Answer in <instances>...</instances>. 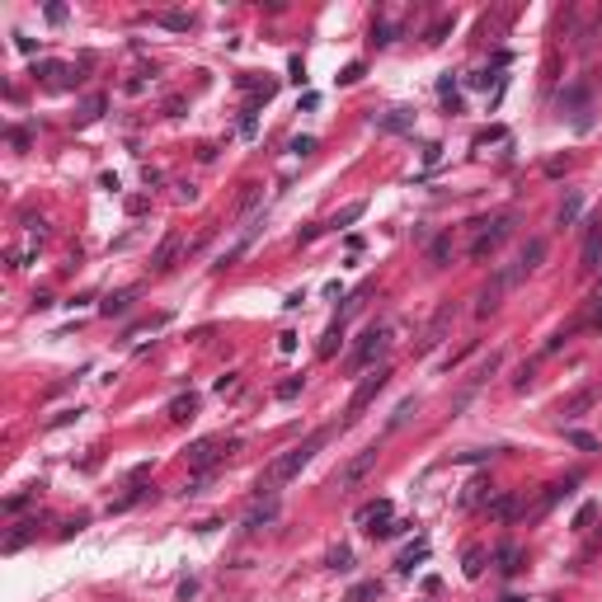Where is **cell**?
Segmentation results:
<instances>
[{"label":"cell","instance_id":"cell-30","mask_svg":"<svg viewBox=\"0 0 602 602\" xmlns=\"http://www.w3.org/2000/svg\"><path fill=\"white\" fill-rule=\"evenodd\" d=\"M409 414H414V400H400V409L391 414V428H400V424H409Z\"/></svg>","mask_w":602,"mask_h":602},{"label":"cell","instance_id":"cell-7","mask_svg":"<svg viewBox=\"0 0 602 602\" xmlns=\"http://www.w3.org/2000/svg\"><path fill=\"white\" fill-rule=\"evenodd\" d=\"M452 311H457V306H452V301H447L443 311L433 315V325H428V334H424L419 339V353H428V348H438V343H443V329L452 325Z\"/></svg>","mask_w":602,"mask_h":602},{"label":"cell","instance_id":"cell-13","mask_svg":"<svg viewBox=\"0 0 602 602\" xmlns=\"http://www.w3.org/2000/svg\"><path fill=\"white\" fill-rule=\"evenodd\" d=\"M198 414V395L188 391V395H174L170 400V419H193Z\"/></svg>","mask_w":602,"mask_h":602},{"label":"cell","instance_id":"cell-12","mask_svg":"<svg viewBox=\"0 0 602 602\" xmlns=\"http://www.w3.org/2000/svg\"><path fill=\"white\" fill-rule=\"evenodd\" d=\"M381 127L386 132H409L414 127V113H409V108H391V113H386V118H377Z\"/></svg>","mask_w":602,"mask_h":602},{"label":"cell","instance_id":"cell-20","mask_svg":"<svg viewBox=\"0 0 602 602\" xmlns=\"http://www.w3.org/2000/svg\"><path fill=\"white\" fill-rule=\"evenodd\" d=\"M339 343H343V320H339V325H329V334L320 339V358H334V348H339Z\"/></svg>","mask_w":602,"mask_h":602},{"label":"cell","instance_id":"cell-38","mask_svg":"<svg viewBox=\"0 0 602 602\" xmlns=\"http://www.w3.org/2000/svg\"><path fill=\"white\" fill-rule=\"evenodd\" d=\"M99 108H104V99H99V94H94L90 104H85V113H80V118H85V123H90V118H99Z\"/></svg>","mask_w":602,"mask_h":602},{"label":"cell","instance_id":"cell-18","mask_svg":"<svg viewBox=\"0 0 602 602\" xmlns=\"http://www.w3.org/2000/svg\"><path fill=\"white\" fill-rule=\"evenodd\" d=\"M499 297H504V288H499V283H489V288L480 292V301H475V315H489V311H499Z\"/></svg>","mask_w":602,"mask_h":602},{"label":"cell","instance_id":"cell-34","mask_svg":"<svg viewBox=\"0 0 602 602\" xmlns=\"http://www.w3.org/2000/svg\"><path fill=\"white\" fill-rule=\"evenodd\" d=\"M236 386H240V377H236V372H226V377L217 381V395H231V391H236Z\"/></svg>","mask_w":602,"mask_h":602},{"label":"cell","instance_id":"cell-16","mask_svg":"<svg viewBox=\"0 0 602 602\" xmlns=\"http://www.w3.org/2000/svg\"><path fill=\"white\" fill-rule=\"evenodd\" d=\"M278 518V504L273 499H268V504H254V509H249V518H245V527H268Z\"/></svg>","mask_w":602,"mask_h":602},{"label":"cell","instance_id":"cell-26","mask_svg":"<svg viewBox=\"0 0 602 602\" xmlns=\"http://www.w3.org/2000/svg\"><path fill=\"white\" fill-rule=\"evenodd\" d=\"M564 438H569V443H574L579 452H598V438H593V433H584V428H569Z\"/></svg>","mask_w":602,"mask_h":602},{"label":"cell","instance_id":"cell-40","mask_svg":"<svg viewBox=\"0 0 602 602\" xmlns=\"http://www.w3.org/2000/svg\"><path fill=\"white\" fill-rule=\"evenodd\" d=\"M42 14H47V24H62V19H66V5H47Z\"/></svg>","mask_w":602,"mask_h":602},{"label":"cell","instance_id":"cell-22","mask_svg":"<svg viewBox=\"0 0 602 602\" xmlns=\"http://www.w3.org/2000/svg\"><path fill=\"white\" fill-rule=\"evenodd\" d=\"M363 212H367V203H348V208H343V212H339V217H334L329 226H334V231H339V226H353L358 217H363Z\"/></svg>","mask_w":602,"mask_h":602},{"label":"cell","instance_id":"cell-36","mask_svg":"<svg viewBox=\"0 0 602 602\" xmlns=\"http://www.w3.org/2000/svg\"><path fill=\"white\" fill-rule=\"evenodd\" d=\"M589 325H593V329H602V292H598V297H593V311H589Z\"/></svg>","mask_w":602,"mask_h":602},{"label":"cell","instance_id":"cell-37","mask_svg":"<svg viewBox=\"0 0 602 602\" xmlns=\"http://www.w3.org/2000/svg\"><path fill=\"white\" fill-rule=\"evenodd\" d=\"M292 151H297V156H311V151H315V137H297V142H292Z\"/></svg>","mask_w":602,"mask_h":602},{"label":"cell","instance_id":"cell-32","mask_svg":"<svg viewBox=\"0 0 602 602\" xmlns=\"http://www.w3.org/2000/svg\"><path fill=\"white\" fill-rule=\"evenodd\" d=\"M353 80H363V62H348V66H343L339 85H353Z\"/></svg>","mask_w":602,"mask_h":602},{"label":"cell","instance_id":"cell-39","mask_svg":"<svg viewBox=\"0 0 602 602\" xmlns=\"http://www.w3.org/2000/svg\"><path fill=\"white\" fill-rule=\"evenodd\" d=\"M278 348H283V353H297V334H292V329L288 334H278Z\"/></svg>","mask_w":602,"mask_h":602},{"label":"cell","instance_id":"cell-31","mask_svg":"<svg viewBox=\"0 0 602 602\" xmlns=\"http://www.w3.org/2000/svg\"><path fill=\"white\" fill-rule=\"evenodd\" d=\"M71 419H80V409H57L52 419H47V428H62V424H71Z\"/></svg>","mask_w":602,"mask_h":602},{"label":"cell","instance_id":"cell-33","mask_svg":"<svg viewBox=\"0 0 602 602\" xmlns=\"http://www.w3.org/2000/svg\"><path fill=\"white\" fill-rule=\"evenodd\" d=\"M480 569H484V555H480V550H466V574L475 579V574H480Z\"/></svg>","mask_w":602,"mask_h":602},{"label":"cell","instance_id":"cell-14","mask_svg":"<svg viewBox=\"0 0 602 602\" xmlns=\"http://www.w3.org/2000/svg\"><path fill=\"white\" fill-rule=\"evenodd\" d=\"M579 212H584V198L569 193V198L560 203V212H555V222H560V226H574V222H579Z\"/></svg>","mask_w":602,"mask_h":602},{"label":"cell","instance_id":"cell-29","mask_svg":"<svg viewBox=\"0 0 602 602\" xmlns=\"http://www.w3.org/2000/svg\"><path fill=\"white\" fill-rule=\"evenodd\" d=\"M297 395H301V377H292V381L278 386V400H297Z\"/></svg>","mask_w":602,"mask_h":602},{"label":"cell","instance_id":"cell-41","mask_svg":"<svg viewBox=\"0 0 602 602\" xmlns=\"http://www.w3.org/2000/svg\"><path fill=\"white\" fill-rule=\"evenodd\" d=\"M28 499H33V494H14L10 504H5V513H19V509H24V504H28Z\"/></svg>","mask_w":602,"mask_h":602},{"label":"cell","instance_id":"cell-3","mask_svg":"<svg viewBox=\"0 0 602 602\" xmlns=\"http://www.w3.org/2000/svg\"><path fill=\"white\" fill-rule=\"evenodd\" d=\"M386 343H391V329H386V325H367L363 339H358V348L348 353V367H353V372H363L367 363H377V358L386 353Z\"/></svg>","mask_w":602,"mask_h":602},{"label":"cell","instance_id":"cell-5","mask_svg":"<svg viewBox=\"0 0 602 602\" xmlns=\"http://www.w3.org/2000/svg\"><path fill=\"white\" fill-rule=\"evenodd\" d=\"M386 381H391V372H386V367H377L372 377H363V386H358V391H353V400H348V414H363V409L372 405V400H377L381 391H386Z\"/></svg>","mask_w":602,"mask_h":602},{"label":"cell","instance_id":"cell-25","mask_svg":"<svg viewBox=\"0 0 602 602\" xmlns=\"http://www.w3.org/2000/svg\"><path fill=\"white\" fill-rule=\"evenodd\" d=\"M598 259H602V236H598V231H593V236L584 240V268H593V263H598Z\"/></svg>","mask_w":602,"mask_h":602},{"label":"cell","instance_id":"cell-2","mask_svg":"<svg viewBox=\"0 0 602 602\" xmlns=\"http://www.w3.org/2000/svg\"><path fill=\"white\" fill-rule=\"evenodd\" d=\"M513 231V212H499V217H480V222H471V254L475 259H484L494 245H504Z\"/></svg>","mask_w":602,"mask_h":602},{"label":"cell","instance_id":"cell-35","mask_svg":"<svg viewBox=\"0 0 602 602\" xmlns=\"http://www.w3.org/2000/svg\"><path fill=\"white\" fill-rule=\"evenodd\" d=\"M593 518H598V504H584V509H579V518H574V527H589Z\"/></svg>","mask_w":602,"mask_h":602},{"label":"cell","instance_id":"cell-1","mask_svg":"<svg viewBox=\"0 0 602 602\" xmlns=\"http://www.w3.org/2000/svg\"><path fill=\"white\" fill-rule=\"evenodd\" d=\"M325 438H329V428H320V433H311L306 443L288 447V452H283V457H278L273 466H268V475L259 480V494H273L278 484H288L292 475H301V466H311V457L320 452V447H325Z\"/></svg>","mask_w":602,"mask_h":602},{"label":"cell","instance_id":"cell-4","mask_svg":"<svg viewBox=\"0 0 602 602\" xmlns=\"http://www.w3.org/2000/svg\"><path fill=\"white\" fill-rule=\"evenodd\" d=\"M372 471H377V447H363L358 457H348L339 466V489H358Z\"/></svg>","mask_w":602,"mask_h":602},{"label":"cell","instance_id":"cell-23","mask_svg":"<svg viewBox=\"0 0 602 602\" xmlns=\"http://www.w3.org/2000/svg\"><path fill=\"white\" fill-rule=\"evenodd\" d=\"M428 259H433V263H447V259H452V236H438V240H433V245H428Z\"/></svg>","mask_w":602,"mask_h":602},{"label":"cell","instance_id":"cell-8","mask_svg":"<svg viewBox=\"0 0 602 602\" xmlns=\"http://www.w3.org/2000/svg\"><path fill=\"white\" fill-rule=\"evenodd\" d=\"M179 249H183V236H179V231H170V236L160 240V249L151 254V268H156V273H165V268L174 263V254H179Z\"/></svg>","mask_w":602,"mask_h":602},{"label":"cell","instance_id":"cell-21","mask_svg":"<svg viewBox=\"0 0 602 602\" xmlns=\"http://www.w3.org/2000/svg\"><path fill=\"white\" fill-rule=\"evenodd\" d=\"M381 593V584L377 579H367V584H353V589H348V602H372Z\"/></svg>","mask_w":602,"mask_h":602},{"label":"cell","instance_id":"cell-9","mask_svg":"<svg viewBox=\"0 0 602 602\" xmlns=\"http://www.w3.org/2000/svg\"><path fill=\"white\" fill-rule=\"evenodd\" d=\"M541 259H546V240L532 236V240L523 245V254H518V268H523V278L532 273V268H541Z\"/></svg>","mask_w":602,"mask_h":602},{"label":"cell","instance_id":"cell-19","mask_svg":"<svg viewBox=\"0 0 602 602\" xmlns=\"http://www.w3.org/2000/svg\"><path fill=\"white\" fill-rule=\"evenodd\" d=\"M156 24H165V28H174V33H183V28L193 24V14H183V10H165V14H156Z\"/></svg>","mask_w":602,"mask_h":602},{"label":"cell","instance_id":"cell-6","mask_svg":"<svg viewBox=\"0 0 602 602\" xmlns=\"http://www.w3.org/2000/svg\"><path fill=\"white\" fill-rule=\"evenodd\" d=\"M386 523H391V499H377V504L358 509V527H363V532H372V537H377Z\"/></svg>","mask_w":602,"mask_h":602},{"label":"cell","instance_id":"cell-15","mask_svg":"<svg viewBox=\"0 0 602 602\" xmlns=\"http://www.w3.org/2000/svg\"><path fill=\"white\" fill-rule=\"evenodd\" d=\"M217 447H222L217 438H203V443H193V447H188V461H193V466H208V461L217 457Z\"/></svg>","mask_w":602,"mask_h":602},{"label":"cell","instance_id":"cell-24","mask_svg":"<svg viewBox=\"0 0 602 602\" xmlns=\"http://www.w3.org/2000/svg\"><path fill=\"white\" fill-rule=\"evenodd\" d=\"M127 306H132V292H113V297H108L104 306H99V311H104V315H123Z\"/></svg>","mask_w":602,"mask_h":602},{"label":"cell","instance_id":"cell-11","mask_svg":"<svg viewBox=\"0 0 602 602\" xmlns=\"http://www.w3.org/2000/svg\"><path fill=\"white\" fill-rule=\"evenodd\" d=\"M523 569V550L513 546V541H504L499 546V574H518Z\"/></svg>","mask_w":602,"mask_h":602},{"label":"cell","instance_id":"cell-17","mask_svg":"<svg viewBox=\"0 0 602 602\" xmlns=\"http://www.w3.org/2000/svg\"><path fill=\"white\" fill-rule=\"evenodd\" d=\"M419 560H428V541H424V537L414 541V546H405V550H400V560H395V564H400V569H414Z\"/></svg>","mask_w":602,"mask_h":602},{"label":"cell","instance_id":"cell-10","mask_svg":"<svg viewBox=\"0 0 602 602\" xmlns=\"http://www.w3.org/2000/svg\"><path fill=\"white\" fill-rule=\"evenodd\" d=\"M489 518H499V523H509V518H518V494L513 489H504V494L489 499Z\"/></svg>","mask_w":602,"mask_h":602},{"label":"cell","instance_id":"cell-27","mask_svg":"<svg viewBox=\"0 0 602 602\" xmlns=\"http://www.w3.org/2000/svg\"><path fill=\"white\" fill-rule=\"evenodd\" d=\"M329 569H353V550H348V546L329 550Z\"/></svg>","mask_w":602,"mask_h":602},{"label":"cell","instance_id":"cell-28","mask_svg":"<svg viewBox=\"0 0 602 602\" xmlns=\"http://www.w3.org/2000/svg\"><path fill=\"white\" fill-rule=\"evenodd\" d=\"M589 405H593V391H584V395H574V400H569V405H564L560 414H569V419H574L579 409H589Z\"/></svg>","mask_w":602,"mask_h":602}]
</instances>
